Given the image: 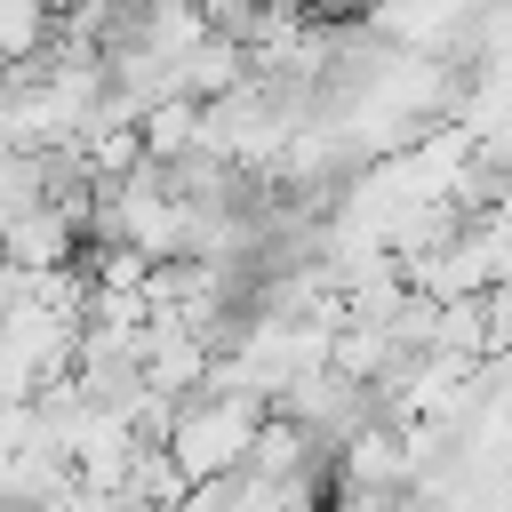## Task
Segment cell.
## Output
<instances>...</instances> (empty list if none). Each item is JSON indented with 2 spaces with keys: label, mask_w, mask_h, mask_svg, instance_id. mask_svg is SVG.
Segmentation results:
<instances>
[{
  "label": "cell",
  "mask_w": 512,
  "mask_h": 512,
  "mask_svg": "<svg viewBox=\"0 0 512 512\" xmlns=\"http://www.w3.org/2000/svg\"><path fill=\"white\" fill-rule=\"evenodd\" d=\"M264 400H248V392H192L184 408H176V424H168V456H176V472L192 480V488H216V480H240L248 472V456H256V432H264Z\"/></svg>",
  "instance_id": "cell-1"
},
{
  "label": "cell",
  "mask_w": 512,
  "mask_h": 512,
  "mask_svg": "<svg viewBox=\"0 0 512 512\" xmlns=\"http://www.w3.org/2000/svg\"><path fill=\"white\" fill-rule=\"evenodd\" d=\"M224 512H320V472L312 480H256V472H240L224 488Z\"/></svg>",
  "instance_id": "cell-2"
}]
</instances>
